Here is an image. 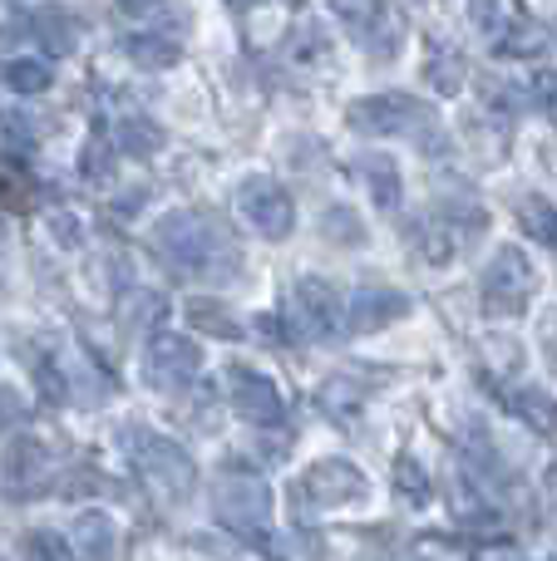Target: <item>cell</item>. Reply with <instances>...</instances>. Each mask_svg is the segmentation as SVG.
<instances>
[{"instance_id": "6da1fadb", "label": "cell", "mask_w": 557, "mask_h": 561, "mask_svg": "<svg viewBox=\"0 0 557 561\" xmlns=\"http://www.w3.org/2000/svg\"><path fill=\"white\" fill-rule=\"evenodd\" d=\"M345 124L365 138H410V144L444 153V124L424 99L390 89V94H365L345 108Z\"/></svg>"}, {"instance_id": "7a4b0ae2", "label": "cell", "mask_w": 557, "mask_h": 561, "mask_svg": "<svg viewBox=\"0 0 557 561\" xmlns=\"http://www.w3.org/2000/svg\"><path fill=\"white\" fill-rule=\"evenodd\" d=\"M154 242L178 272L187 276H232L237 272V247L197 213H173L154 227Z\"/></svg>"}, {"instance_id": "3957f363", "label": "cell", "mask_w": 557, "mask_h": 561, "mask_svg": "<svg viewBox=\"0 0 557 561\" xmlns=\"http://www.w3.org/2000/svg\"><path fill=\"white\" fill-rule=\"evenodd\" d=\"M538 296V266L523 247H503L493 252V262L484 266V280H479V306L489 320H519L523 310L533 306Z\"/></svg>"}, {"instance_id": "277c9868", "label": "cell", "mask_w": 557, "mask_h": 561, "mask_svg": "<svg viewBox=\"0 0 557 561\" xmlns=\"http://www.w3.org/2000/svg\"><path fill=\"white\" fill-rule=\"evenodd\" d=\"M124 444H128V458H134L138 478L148 488H158L163 497H187L197 483V468L193 458L183 454V444L163 434H148V428H124Z\"/></svg>"}, {"instance_id": "5b68a950", "label": "cell", "mask_w": 557, "mask_h": 561, "mask_svg": "<svg viewBox=\"0 0 557 561\" xmlns=\"http://www.w3.org/2000/svg\"><path fill=\"white\" fill-rule=\"evenodd\" d=\"M213 517L237 537H266V527H272V488L257 473H223L213 488Z\"/></svg>"}, {"instance_id": "8992f818", "label": "cell", "mask_w": 557, "mask_h": 561, "mask_svg": "<svg viewBox=\"0 0 557 561\" xmlns=\"http://www.w3.org/2000/svg\"><path fill=\"white\" fill-rule=\"evenodd\" d=\"M365 493H371V483H365L361 468L345 463V458H321V463H311L296 478L292 503L296 513H336V507L361 503Z\"/></svg>"}, {"instance_id": "52a82bcc", "label": "cell", "mask_w": 557, "mask_h": 561, "mask_svg": "<svg viewBox=\"0 0 557 561\" xmlns=\"http://www.w3.org/2000/svg\"><path fill=\"white\" fill-rule=\"evenodd\" d=\"M331 15L341 30L375 59H395L405 45V25L390 10V0H331Z\"/></svg>"}, {"instance_id": "ba28073f", "label": "cell", "mask_w": 557, "mask_h": 561, "mask_svg": "<svg viewBox=\"0 0 557 561\" xmlns=\"http://www.w3.org/2000/svg\"><path fill=\"white\" fill-rule=\"evenodd\" d=\"M469 20L499 55H538L543 30L523 10V0H469Z\"/></svg>"}, {"instance_id": "9c48e42d", "label": "cell", "mask_w": 557, "mask_h": 561, "mask_svg": "<svg viewBox=\"0 0 557 561\" xmlns=\"http://www.w3.org/2000/svg\"><path fill=\"white\" fill-rule=\"evenodd\" d=\"M237 217H242L257 237L282 242V237H292V227H296V203L276 178H247V183L237 187Z\"/></svg>"}, {"instance_id": "30bf717a", "label": "cell", "mask_w": 557, "mask_h": 561, "mask_svg": "<svg viewBox=\"0 0 557 561\" xmlns=\"http://www.w3.org/2000/svg\"><path fill=\"white\" fill-rule=\"evenodd\" d=\"M144 369H148V385H154V389H168V394H178V389H187L197 379V369H203V350H197L193 335L158 330V335L148 340Z\"/></svg>"}, {"instance_id": "8fae6325", "label": "cell", "mask_w": 557, "mask_h": 561, "mask_svg": "<svg viewBox=\"0 0 557 561\" xmlns=\"http://www.w3.org/2000/svg\"><path fill=\"white\" fill-rule=\"evenodd\" d=\"M292 320L306 340H336L341 335V320H345V306L336 296L331 280L321 276H302L292 290Z\"/></svg>"}, {"instance_id": "7c38bea8", "label": "cell", "mask_w": 557, "mask_h": 561, "mask_svg": "<svg viewBox=\"0 0 557 561\" xmlns=\"http://www.w3.org/2000/svg\"><path fill=\"white\" fill-rule=\"evenodd\" d=\"M227 399L232 409L247 419V424H262V428H276L286 419V404L276 394V385L252 365H232L227 369Z\"/></svg>"}, {"instance_id": "4fadbf2b", "label": "cell", "mask_w": 557, "mask_h": 561, "mask_svg": "<svg viewBox=\"0 0 557 561\" xmlns=\"http://www.w3.org/2000/svg\"><path fill=\"white\" fill-rule=\"evenodd\" d=\"M410 316V296L395 286H361L345 306V330L351 335H375V330L395 325V320Z\"/></svg>"}, {"instance_id": "5bb4252c", "label": "cell", "mask_w": 557, "mask_h": 561, "mask_svg": "<svg viewBox=\"0 0 557 561\" xmlns=\"http://www.w3.org/2000/svg\"><path fill=\"white\" fill-rule=\"evenodd\" d=\"M55 478V458L39 438H15L5 448V488L10 497H39Z\"/></svg>"}, {"instance_id": "9a60e30c", "label": "cell", "mask_w": 557, "mask_h": 561, "mask_svg": "<svg viewBox=\"0 0 557 561\" xmlns=\"http://www.w3.org/2000/svg\"><path fill=\"white\" fill-rule=\"evenodd\" d=\"M355 173H361L365 193L375 197V207H385V213H395V207H400L405 187H400V168H395V158L361 153V158H355Z\"/></svg>"}, {"instance_id": "2e32d148", "label": "cell", "mask_w": 557, "mask_h": 561, "mask_svg": "<svg viewBox=\"0 0 557 561\" xmlns=\"http://www.w3.org/2000/svg\"><path fill=\"white\" fill-rule=\"evenodd\" d=\"M114 523L109 513H84L75 527H69V552L75 561H114Z\"/></svg>"}, {"instance_id": "e0dca14e", "label": "cell", "mask_w": 557, "mask_h": 561, "mask_svg": "<svg viewBox=\"0 0 557 561\" xmlns=\"http://www.w3.org/2000/svg\"><path fill=\"white\" fill-rule=\"evenodd\" d=\"M459 242H464V237L454 232V227L444 222L440 213L420 217V222L410 227V247H414V252H420V262H430V266L454 262V252H459Z\"/></svg>"}, {"instance_id": "ac0fdd59", "label": "cell", "mask_w": 557, "mask_h": 561, "mask_svg": "<svg viewBox=\"0 0 557 561\" xmlns=\"http://www.w3.org/2000/svg\"><path fill=\"white\" fill-rule=\"evenodd\" d=\"M424 75H430V84L440 89V94H459L464 79H469V65H464L459 49H450V45H430Z\"/></svg>"}, {"instance_id": "d6986e66", "label": "cell", "mask_w": 557, "mask_h": 561, "mask_svg": "<svg viewBox=\"0 0 557 561\" xmlns=\"http://www.w3.org/2000/svg\"><path fill=\"white\" fill-rule=\"evenodd\" d=\"M509 409L523 419L528 428L538 434H557V399L543 394V389H513L509 394Z\"/></svg>"}, {"instance_id": "ffe728a7", "label": "cell", "mask_w": 557, "mask_h": 561, "mask_svg": "<svg viewBox=\"0 0 557 561\" xmlns=\"http://www.w3.org/2000/svg\"><path fill=\"white\" fill-rule=\"evenodd\" d=\"M286 59L292 65H302V69H326V59H331V39H326V30L321 25H296L292 30V45H286Z\"/></svg>"}, {"instance_id": "44dd1931", "label": "cell", "mask_w": 557, "mask_h": 561, "mask_svg": "<svg viewBox=\"0 0 557 561\" xmlns=\"http://www.w3.org/2000/svg\"><path fill=\"white\" fill-rule=\"evenodd\" d=\"M519 227L538 247H557V207L548 203V197H523L519 203Z\"/></svg>"}, {"instance_id": "7402d4cb", "label": "cell", "mask_w": 557, "mask_h": 561, "mask_svg": "<svg viewBox=\"0 0 557 561\" xmlns=\"http://www.w3.org/2000/svg\"><path fill=\"white\" fill-rule=\"evenodd\" d=\"M361 399H365V389L355 385V379H345V375H336V379H326L321 385V409L336 419V424H345V419L361 414Z\"/></svg>"}, {"instance_id": "603a6c76", "label": "cell", "mask_w": 557, "mask_h": 561, "mask_svg": "<svg viewBox=\"0 0 557 561\" xmlns=\"http://www.w3.org/2000/svg\"><path fill=\"white\" fill-rule=\"evenodd\" d=\"M395 493H400V503L405 507H424V503H430V478H424V463H420V458H410V454H405V458H395Z\"/></svg>"}, {"instance_id": "cb8c5ba5", "label": "cell", "mask_w": 557, "mask_h": 561, "mask_svg": "<svg viewBox=\"0 0 557 561\" xmlns=\"http://www.w3.org/2000/svg\"><path fill=\"white\" fill-rule=\"evenodd\" d=\"M35 35L45 39V49H55V59H65L69 49H75L79 30H75V20H69L65 10H39V15H35Z\"/></svg>"}, {"instance_id": "d4e9b609", "label": "cell", "mask_w": 557, "mask_h": 561, "mask_svg": "<svg viewBox=\"0 0 557 561\" xmlns=\"http://www.w3.org/2000/svg\"><path fill=\"white\" fill-rule=\"evenodd\" d=\"M5 84L15 89V94H45V89L55 84V69H49L45 59H10Z\"/></svg>"}, {"instance_id": "484cf974", "label": "cell", "mask_w": 557, "mask_h": 561, "mask_svg": "<svg viewBox=\"0 0 557 561\" xmlns=\"http://www.w3.org/2000/svg\"><path fill=\"white\" fill-rule=\"evenodd\" d=\"M128 59L134 65H144V69H168V65H178V45L168 35H134L128 39Z\"/></svg>"}, {"instance_id": "4316f807", "label": "cell", "mask_w": 557, "mask_h": 561, "mask_svg": "<svg viewBox=\"0 0 557 561\" xmlns=\"http://www.w3.org/2000/svg\"><path fill=\"white\" fill-rule=\"evenodd\" d=\"M118 148L134 158H148L163 148V128L148 124V118H124V124H118Z\"/></svg>"}, {"instance_id": "83f0119b", "label": "cell", "mask_w": 557, "mask_h": 561, "mask_svg": "<svg viewBox=\"0 0 557 561\" xmlns=\"http://www.w3.org/2000/svg\"><path fill=\"white\" fill-rule=\"evenodd\" d=\"M30 197H35L30 173H25V168H15L10 158H0V207H5V213H15V207H30Z\"/></svg>"}, {"instance_id": "f1b7e54d", "label": "cell", "mask_w": 557, "mask_h": 561, "mask_svg": "<svg viewBox=\"0 0 557 561\" xmlns=\"http://www.w3.org/2000/svg\"><path fill=\"white\" fill-rule=\"evenodd\" d=\"M79 173H84L89 183H109V178H114V144L99 134L89 138L84 153H79Z\"/></svg>"}, {"instance_id": "f546056e", "label": "cell", "mask_w": 557, "mask_h": 561, "mask_svg": "<svg viewBox=\"0 0 557 561\" xmlns=\"http://www.w3.org/2000/svg\"><path fill=\"white\" fill-rule=\"evenodd\" d=\"M187 316H193V325H197V330H217L223 340H242V325H237V320L227 316L223 306H207V300H197V306L187 310Z\"/></svg>"}, {"instance_id": "4dcf8cb0", "label": "cell", "mask_w": 557, "mask_h": 561, "mask_svg": "<svg viewBox=\"0 0 557 561\" xmlns=\"http://www.w3.org/2000/svg\"><path fill=\"white\" fill-rule=\"evenodd\" d=\"M25 561H75L65 542H55V533H30L25 537Z\"/></svg>"}, {"instance_id": "1f68e13d", "label": "cell", "mask_w": 557, "mask_h": 561, "mask_svg": "<svg viewBox=\"0 0 557 561\" xmlns=\"http://www.w3.org/2000/svg\"><path fill=\"white\" fill-rule=\"evenodd\" d=\"M326 237H336V242H361L365 232L351 207H331V213H326Z\"/></svg>"}, {"instance_id": "d6a6232c", "label": "cell", "mask_w": 557, "mask_h": 561, "mask_svg": "<svg viewBox=\"0 0 557 561\" xmlns=\"http://www.w3.org/2000/svg\"><path fill=\"white\" fill-rule=\"evenodd\" d=\"M528 94H533V104H538L543 114L557 124V75H553V69H543V75L528 79Z\"/></svg>"}, {"instance_id": "836d02e7", "label": "cell", "mask_w": 557, "mask_h": 561, "mask_svg": "<svg viewBox=\"0 0 557 561\" xmlns=\"http://www.w3.org/2000/svg\"><path fill=\"white\" fill-rule=\"evenodd\" d=\"M20 414H25V399H20V389L15 385H0V434H5V428H15Z\"/></svg>"}, {"instance_id": "e575fe53", "label": "cell", "mask_w": 557, "mask_h": 561, "mask_svg": "<svg viewBox=\"0 0 557 561\" xmlns=\"http://www.w3.org/2000/svg\"><path fill=\"white\" fill-rule=\"evenodd\" d=\"M538 340H543V359L557 369V306L543 316V325H538Z\"/></svg>"}, {"instance_id": "d590c367", "label": "cell", "mask_w": 557, "mask_h": 561, "mask_svg": "<svg viewBox=\"0 0 557 561\" xmlns=\"http://www.w3.org/2000/svg\"><path fill=\"white\" fill-rule=\"evenodd\" d=\"M118 5H124V10H128V15H144V10L163 5V0H118Z\"/></svg>"}, {"instance_id": "8d00e7d4", "label": "cell", "mask_w": 557, "mask_h": 561, "mask_svg": "<svg viewBox=\"0 0 557 561\" xmlns=\"http://www.w3.org/2000/svg\"><path fill=\"white\" fill-rule=\"evenodd\" d=\"M227 5H237V10H252V5H257V0H227Z\"/></svg>"}, {"instance_id": "74e56055", "label": "cell", "mask_w": 557, "mask_h": 561, "mask_svg": "<svg viewBox=\"0 0 557 561\" xmlns=\"http://www.w3.org/2000/svg\"><path fill=\"white\" fill-rule=\"evenodd\" d=\"M479 561H519V557H479Z\"/></svg>"}]
</instances>
